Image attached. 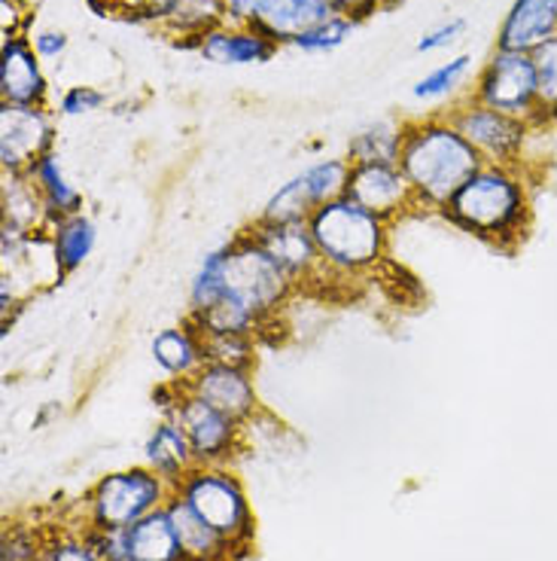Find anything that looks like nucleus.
<instances>
[{
    "mask_svg": "<svg viewBox=\"0 0 557 561\" xmlns=\"http://www.w3.org/2000/svg\"><path fill=\"white\" fill-rule=\"evenodd\" d=\"M536 80H539V104L545 116H557V37L536 46L533 53Z\"/></svg>",
    "mask_w": 557,
    "mask_h": 561,
    "instance_id": "nucleus-33",
    "label": "nucleus"
},
{
    "mask_svg": "<svg viewBox=\"0 0 557 561\" xmlns=\"http://www.w3.org/2000/svg\"><path fill=\"white\" fill-rule=\"evenodd\" d=\"M174 494L208 522L237 556H244L253 543V516L244 489L223 467H193L181 482H174Z\"/></svg>",
    "mask_w": 557,
    "mask_h": 561,
    "instance_id": "nucleus-5",
    "label": "nucleus"
},
{
    "mask_svg": "<svg viewBox=\"0 0 557 561\" xmlns=\"http://www.w3.org/2000/svg\"><path fill=\"white\" fill-rule=\"evenodd\" d=\"M153 360L167 376H174V381H186L196 376L198 369L205 366V351H201V339L198 333L183 323V327H167L159 336L153 339Z\"/></svg>",
    "mask_w": 557,
    "mask_h": 561,
    "instance_id": "nucleus-23",
    "label": "nucleus"
},
{
    "mask_svg": "<svg viewBox=\"0 0 557 561\" xmlns=\"http://www.w3.org/2000/svg\"><path fill=\"white\" fill-rule=\"evenodd\" d=\"M183 388L198 400H205L208 407L220 409L229 419L241 421V424H247L253 419V412L259 409L251 369L205 364L193 379L183 381Z\"/></svg>",
    "mask_w": 557,
    "mask_h": 561,
    "instance_id": "nucleus-13",
    "label": "nucleus"
},
{
    "mask_svg": "<svg viewBox=\"0 0 557 561\" xmlns=\"http://www.w3.org/2000/svg\"><path fill=\"white\" fill-rule=\"evenodd\" d=\"M247 232L290 275L295 290L321 284L323 275H326L317 241L311 236L307 224H268V220H256Z\"/></svg>",
    "mask_w": 557,
    "mask_h": 561,
    "instance_id": "nucleus-12",
    "label": "nucleus"
},
{
    "mask_svg": "<svg viewBox=\"0 0 557 561\" xmlns=\"http://www.w3.org/2000/svg\"><path fill=\"white\" fill-rule=\"evenodd\" d=\"M165 510L171 522H174V531H177V540H181L186 561H232L235 549L229 547L223 537L210 528L208 522L198 519L196 513L183 504L177 494H171Z\"/></svg>",
    "mask_w": 557,
    "mask_h": 561,
    "instance_id": "nucleus-19",
    "label": "nucleus"
},
{
    "mask_svg": "<svg viewBox=\"0 0 557 561\" xmlns=\"http://www.w3.org/2000/svg\"><path fill=\"white\" fill-rule=\"evenodd\" d=\"M353 31H357V22L350 15H333V19L321 22L317 28L299 34L293 46L302 49V53H333V49H338L341 43L348 41Z\"/></svg>",
    "mask_w": 557,
    "mask_h": 561,
    "instance_id": "nucleus-31",
    "label": "nucleus"
},
{
    "mask_svg": "<svg viewBox=\"0 0 557 561\" xmlns=\"http://www.w3.org/2000/svg\"><path fill=\"white\" fill-rule=\"evenodd\" d=\"M473 101L494 107V111L518 116L530 126H539L548 116L539 104V80L530 53H509L497 49L488 68L481 70L473 89Z\"/></svg>",
    "mask_w": 557,
    "mask_h": 561,
    "instance_id": "nucleus-7",
    "label": "nucleus"
},
{
    "mask_svg": "<svg viewBox=\"0 0 557 561\" xmlns=\"http://www.w3.org/2000/svg\"><path fill=\"white\" fill-rule=\"evenodd\" d=\"M31 561H107L92 537V528H34V559Z\"/></svg>",
    "mask_w": 557,
    "mask_h": 561,
    "instance_id": "nucleus-26",
    "label": "nucleus"
},
{
    "mask_svg": "<svg viewBox=\"0 0 557 561\" xmlns=\"http://www.w3.org/2000/svg\"><path fill=\"white\" fill-rule=\"evenodd\" d=\"M126 540L131 561H186L165 506H159L150 516L126 528Z\"/></svg>",
    "mask_w": 557,
    "mask_h": 561,
    "instance_id": "nucleus-20",
    "label": "nucleus"
},
{
    "mask_svg": "<svg viewBox=\"0 0 557 561\" xmlns=\"http://www.w3.org/2000/svg\"><path fill=\"white\" fill-rule=\"evenodd\" d=\"M448 224H454L475 239L490 241L497 248H512L524 239L530 226V202L515 165L485 162L469 181L448 198Z\"/></svg>",
    "mask_w": 557,
    "mask_h": 561,
    "instance_id": "nucleus-2",
    "label": "nucleus"
},
{
    "mask_svg": "<svg viewBox=\"0 0 557 561\" xmlns=\"http://www.w3.org/2000/svg\"><path fill=\"white\" fill-rule=\"evenodd\" d=\"M3 226L28 236L49 229V214L28 174H3Z\"/></svg>",
    "mask_w": 557,
    "mask_h": 561,
    "instance_id": "nucleus-25",
    "label": "nucleus"
},
{
    "mask_svg": "<svg viewBox=\"0 0 557 561\" xmlns=\"http://www.w3.org/2000/svg\"><path fill=\"white\" fill-rule=\"evenodd\" d=\"M181 0H107V13L135 25H165Z\"/></svg>",
    "mask_w": 557,
    "mask_h": 561,
    "instance_id": "nucleus-32",
    "label": "nucleus"
},
{
    "mask_svg": "<svg viewBox=\"0 0 557 561\" xmlns=\"http://www.w3.org/2000/svg\"><path fill=\"white\" fill-rule=\"evenodd\" d=\"M403 147V128L393 123H375L350 138V165H396Z\"/></svg>",
    "mask_w": 557,
    "mask_h": 561,
    "instance_id": "nucleus-28",
    "label": "nucleus"
},
{
    "mask_svg": "<svg viewBox=\"0 0 557 561\" xmlns=\"http://www.w3.org/2000/svg\"><path fill=\"white\" fill-rule=\"evenodd\" d=\"M28 178L37 186L43 205H46V214H49V224H56L61 217H70V214H83V196L73 183L65 178V169L58 162L56 153H46L43 159H37L28 169Z\"/></svg>",
    "mask_w": 557,
    "mask_h": 561,
    "instance_id": "nucleus-24",
    "label": "nucleus"
},
{
    "mask_svg": "<svg viewBox=\"0 0 557 561\" xmlns=\"http://www.w3.org/2000/svg\"><path fill=\"white\" fill-rule=\"evenodd\" d=\"M165 419H174L186 431L196 455V467H220L241 449L244 424L193 397L183 388V381H177V397L167 407Z\"/></svg>",
    "mask_w": 557,
    "mask_h": 561,
    "instance_id": "nucleus-9",
    "label": "nucleus"
},
{
    "mask_svg": "<svg viewBox=\"0 0 557 561\" xmlns=\"http://www.w3.org/2000/svg\"><path fill=\"white\" fill-rule=\"evenodd\" d=\"M448 119L460 128V135L469 140L478 153L485 156V162H494V165H515L530 128H533L518 116L485 107L473 99L454 107L448 113Z\"/></svg>",
    "mask_w": 557,
    "mask_h": 561,
    "instance_id": "nucleus-11",
    "label": "nucleus"
},
{
    "mask_svg": "<svg viewBox=\"0 0 557 561\" xmlns=\"http://www.w3.org/2000/svg\"><path fill=\"white\" fill-rule=\"evenodd\" d=\"M333 15H345L341 13V0H275L268 7V13L251 25V28L263 31L268 41L275 43H290L305 34V31L317 28L321 22L333 19Z\"/></svg>",
    "mask_w": 557,
    "mask_h": 561,
    "instance_id": "nucleus-18",
    "label": "nucleus"
},
{
    "mask_svg": "<svg viewBox=\"0 0 557 561\" xmlns=\"http://www.w3.org/2000/svg\"><path fill=\"white\" fill-rule=\"evenodd\" d=\"M348 159H326L311 165L293 181H287L275 196L265 202L259 220L268 224H307L323 205L345 196L348 190Z\"/></svg>",
    "mask_w": 557,
    "mask_h": 561,
    "instance_id": "nucleus-8",
    "label": "nucleus"
},
{
    "mask_svg": "<svg viewBox=\"0 0 557 561\" xmlns=\"http://www.w3.org/2000/svg\"><path fill=\"white\" fill-rule=\"evenodd\" d=\"M278 49L280 43L268 41L263 31L232 22L208 31L198 43V53L213 65H265L278 56Z\"/></svg>",
    "mask_w": 557,
    "mask_h": 561,
    "instance_id": "nucleus-17",
    "label": "nucleus"
},
{
    "mask_svg": "<svg viewBox=\"0 0 557 561\" xmlns=\"http://www.w3.org/2000/svg\"><path fill=\"white\" fill-rule=\"evenodd\" d=\"M56 126L46 104H0V169L3 174H28L53 153Z\"/></svg>",
    "mask_w": 557,
    "mask_h": 561,
    "instance_id": "nucleus-10",
    "label": "nucleus"
},
{
    "mask_svg": "<svg viewBox=\"0 0 557 561\" xmlns=\"http://www.w3.org/2000/svg\"><path fill=\"white\" fill-rule=\"evenodd\" d=\"M275 0H225V13L232 25H256Z\"/></svg>",
    "mask_w": 557,
    "mask_h": 561,
    "instance_id": "nucleus-37",
    "label": "nucleus"
},
{
    "mask_svg": "<svg viewBox=\"0 0 557 561\" xmlns=\"http://www.w3.org/2000/svg\"><path fill=\"white\" fill-rule=\"evenodd\" d=\"M174 485L162 479L155 470H123L104 477L89 494V525L95 528H131L135 522L150 516L153 510L162 506V501H171Z\"/></svg>",
    "mask_w": 557,
    "mask_h": 561,
    "instance_id": "nucleus-6",
    "label": "nucleus"
},
{
    "mask_svg": "<svg viewBox=\"0 0 557 561\" xmlns=\"http://www.w3.org/2000/svg\"><path fill=\"white\" fill-rule=\"evenodd\" d=\"M49 244H53V263L58 275H70L83 266L98 244V226L83 214H70L56 224H49Z\"/></svg>",
    "mask_w": 557,
    "mask_h": 561,
    "instance_id": "nucleus-22",
    "label": "nucleus"
},
{
    "mask_svg": "<svg viewBox=\"0 0 557 561\" xmlns=\"http://www.w3.org/2000/svg\"><path fill=\"white\" fill-rule=\"evenodd\" d=\"M34 53L40 58H61L65 56V49H68V34L65 31H56V28H46V31H37L34 37Z\"/></svg>",
    "mask_w": 557,
    "mask_h": 561,
    "instance_id": "nucleus-38",
    "label": "nucleus"
},
{
    "mask_svg": "<svg viewBox=\"0 0 557 561\" xmlns=\"http://www.w3.org/2000/svg\"><path fill=\"white\" fill-rule=\"evenodd\" d=\"M107 95L95 89V85H70L68 92L58 101V113L61 116H83V113L101 111Z\"/></svg>",
    "mask_w": 557,
    "mask_h": 561,
    "instance_id": "nucleus-34",
    "label": "nucleus"
},
{
    "mask_svg": "<svg viewBox=\"0 0 557 561\" xmlns=\"http://www.w3.org/2000/svg\"><path fill=\"white\" fill-rule=\"evenodd\" d=\"M463 31H466V22H463V19H448V22L436 25V28H430L420 37L418 53H439V49H448V46H454V43L463 37Z\"/></svg>",
    "mask_w": 557,
    "mask_h": 561,
    "instance_id": "nucleus-35",
    "label": "nucleus"
},
{
    "mask_svg": "<svg viewBox=\"0 0 557 561\" xmlns=\"http://www.w3.org/2000/svg\"><path fill=\"white\" fill-rule=\"evenodd\" d=\"M225 22H229L225 0H181L174 15L162 25V31L181 37V46H193V49H198L201 37H205L208 31L225 25Z\"/></svg>",
    "mask_w": 557,
    "mask_h": 561,
    "instance_id": "nucleus-27",
    "label": "nucleus"
},
{
    "mask_svg": "<svg viewBox=\"0 0 557 561\" xmlns=\"http://www.w3.org/2000/svg\"><path fill=\"white\" fill-rule=\"evenodd\" d=\"M189 323V321H186ZM193 327V323H189ZM201 339V351H205V364L220 366H237V369H253L256 360V342L247 333H205L193 327Z\"/></svg>",
    "mask_w": 557,
    "mask_h": 561,
    "instance_id": "nucleus-29",
    "label": "nucleus"
},
{
    "mask_svg": "<svg viewBox=\"0 0 557 561\" xmlns=\"http://www.w3.org/2000/svg\"><path fill=\"white\" fill-rule=\"evenodd\" d=\"M28 7L22 0H0V31L7 37H25L28 31Z\"/></svg>",
    "mask_w": 557,
    "mask_h": 561,
    "instance_id": "nucleus-36",
    "label": "nucleus"
},
{
    "mask_svg": "<svg viewBox=\"0 0 557 561\" xmlns=\"http://www.w3.org/2000/svg\"><path fill=\"white\" fill-rule=\"evenodd\" d=\"M345 196L387 224H393L408 208H418L411 183L405 181L399 165H350Z\"/></svg>",
    "mask_w": 557,
    "mask_h": 561,
    "instance_id": "nucleus-14",
    "label": "nucleus"
},
{
    "mask_svg": "<svg viewBox=\"0 0 557 561\" xmlns=\"http://www.w3.org/2000/svg\"><path fill=\"white\" fill-rule=\"evenodd\" d=\"M307 229L317 241L323 268L329 278H362V275H372L387 260L391 224L348 196L323 205L307 220Z\"/></svg>",
    "mask_w": 557,
    "mask_h": 561,
    "instance_id": "nucleus-3",
    "label": "nucleus"
},
{
    "mask_svg": "<svg viewBox=\"0 0 557 561\" xmlns=\"http://www.w3.org/2000/svg\"><path fill=\"white\" fill-rule=\"evenodd\" d=\"M0 104H46V77L31 37L0 43Z\"/></svg>",
    "mask_w": 557,
    "mask_h": 561,
    "instance_id": "nucleus-15",
    "label": "nucleus"
},
{
    "mask_svg": "<svg viewBox=\"0 0 557 561\" xmlns=\"http://www.w3.org/2000/svg\"><path fill=\"white\" fill-rule=\"evenodd\" d=\"M213 260L223 280V296H232L265 323L275 321L278 309L295 294L290 275L251 239V232H241L235 239L217 248Z\"/></svg>",
    "mask_w": 557,
    "mask_h": 561,
    "instance_id": "nucleus-4",
    "label": "nucleus"
},
{
    "mask_svg": "<svg viewBox=\"0 0 557 561\" xmlns=\"http://www.w3.org/2000/svg\"><path fill=\"white\" fill-rule=\"evenodd\" d=\"M147 463L159 477L167 479L171 485L181 482L193 467H196V455L189 446V436L174 419H165L147 439Z\"/></svg>",
    "mask_w": 557,
    "mask_h": 561,
    "instance_id": "nucleus-21",
    "label": "nucleus"
},
{
    "mask_svg": "<svg viewBox=\"0 0 557 561\" xmlns=\"http://www.w3.org/2000/svg\"><path fill=\"white\" fill-rule=\"evenodd\" d=\"M396 165L411 183L418 208L442 210L448 198L485 165V156L460 135V128L448 116H430L403 126Z\"/></svg>",
    "mask_w": 557,
    "mask_h": 561,
    "instance_id": "nucleus-1",
    "label": "nucleus"
},
{
    "mask_svg": "<svg viewBox=\"0 0 557 561\" xmlns=\"http://www.w3.org/2000/svg\"><path fill=\"white\" fill-rule=\"evenodd\" d=\"M403 0H341V13L350 15L357 25L365 22V19H372L381 10H393V7H399Z\"/></svg>",
    "mask_w": 557,
    "mask_h": 561,
    "instance_id": "nucleus-39",
    "label": "nucleus"
},
{
    "mask_svg": "<svg viewBox=\"0 0 557 561\" xmlns=\"http://www.w3.org/2000/svg\"><path fill=\"white\" fill-rule=\"evenodd\" d=\"M557 37V0H515L497 34V49L533 53Z\"/></svg>",
    "mask_w": 557,
    "mask_h": 561,
    "instance_id": "nucleus-16",
    "label": "nucleus"
},
{
    "mask_svg": "<svg viewBox=\"0 0 557 561\" xmlns=\"http://www.w3.org/2000/svg\"><path fill=\"white\" fill-rule=\"evenodd\" d=\"M469 65H473V58L469 56H454L451 61H445V65H439L436 70H430L423 80H418L415 89H411V95L418 101H439L448 99V95H454L457 85L466 80Z\"/></svg>",
    "mask_w": 557,
    "mask_h": 561,
    "instance_id": "nucleus-30",
    "label": "nucleus"
}]
</instances>
